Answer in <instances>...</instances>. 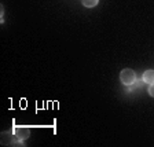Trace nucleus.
<instances>
[{"label":"nucleus","mask_w":154,"mask_h":147,"mask_svg":"<svg viewBox=\"0 0 154 147\" xmlns=\"http://www.w3.org/2000/svg\"><path fill=\"white\" fill-rule=\"evenodd\" d=\"M120 80L125 85H131V84H134L136 81V74H135V72L132 69H124L120 73Z\"/></svg>","instance_id":"obj_1"},{"label":"nucleus","mask_w":154,"mask_h":147,"mask_svg":"<svg viewBox=\"0 0 154 147\" xmlns=\"http://www.w3.org/2000/svg\"><path fill=\"white\" fill-rule=\"evenodd\" d=\"M14 135L18 139H21V140H25V139L29 138V135H30V129L28 127H15L14 128Z\"/></svg>","instance_id":"obj_2"},{"label":"nucleus","mask_w":154,"mask_h":147,"mask_svg":"<svg viewBox=\"0 0 154 147\" xmlns=\"http://www.w3.org/2000/svg\"><path fill=\"white\" fill-rule=\"evenodd\" d=\"M142 80L144 81V83L147 84H153L154 83V70H146L143 73V76H142Z\"/></svg>","instance_id":"obj_3"},{"label":"nucleus","mask_w":154,"mask_h":147,"mask_svg":"<svg viewBox=\"0 0 154 147\" xmlns=\"http://www.w3.org/2000/svg\"><path fill=\"white\" fill-rule=\"evenodd\" d=\"M98 2H99V0H81L83 6L88 7V8H91V7H95L96 4H98Z\"/></svg>","instance_id":"obj_4"},{"label":"nucleus","mask_w":154,"mask_h":147,"mask_svg":"<svg viewBox=\"0 0 154 147\" xmlns=\"http://www.w3.org/2000/svg\"><path fill=\"white\" fill-rule=\"evenodd\" d=\"M149 93H150V96L154 98V83L150 84V87H149Z\"/></svg>","instance_id":"obj_5"}]
</instances>
